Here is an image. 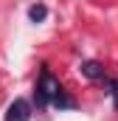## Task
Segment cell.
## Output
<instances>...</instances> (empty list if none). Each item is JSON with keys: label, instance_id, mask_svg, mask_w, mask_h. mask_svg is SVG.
Listing matches in <instances>:
<instances>
[{"label": "cell", "instance_id": "5b68a950", "mask_svg": "<svg viewBox=\"0 0 118 121\" xmlns=\"http://www.w3.org/2000/svg\"><path fill=\"white\" fill-rule=\"evenodd\" d=\"M51 104H54L56 110H73V107H76V99H70V96H65V90H62V93L56 96V99L51 101Z\"/></svg>", "mask_w": 118, "mask_h": 121}, {"label": "cell", "instance_id": "6da1fadb", "mask_svg": "<svg viewBox=\"0 0 118 121\" xmlns=\"http://www.w3.org/2000/svg\"><path fill=\"white\" fill-rule=\"evenodd\" d=\"M59 93H62V85H59V79L48 70V68H42V73H39V82H37V93H34V101H37V107H48L54 99H56Z\"/></svg>", "mask_w": 118, "mask_h": 121}, {"label": "cell", "instance_id": "7a4b0ae2", "mask_svg": "<svg viewBox=\"0 0 118 121\" xmlns=\"http://www.w3.org/2000/svg\"><path fill=\"white\" fill-rule=\"evenodd\" d=\"M6 121H31V104L25 99H14L6 110Z\"/></svg>", "mask_w": 118, "mask_h": 121}, {"label": "cell", "instance_id": "277c9868", "mask_svg": "<svg viewBox=\"0 0 118 121\" xmlns=\"http://www.w3.org/2000/svg\"><path fill=\"white\" fill-rule=\"evenodd\" d=\"M45 17H48V6H42V3H34V6L28 9V20H31V23H42Z\"/></svg>", "mask_w": 118, "mask_h": 121}, {"label": "cell", "instance_id": "3957f363", "mask_svg": "<svg viewBox=\"0 0 118 121\" xmlns=\"http://www.w3.org/2000/svg\"><path fill=\"white\" fill-rule=\"evenodd\" d=\"M82 73L87 76L90 82H101V79H107V73H104V65H101V62H96V59L82 62Z\"/></svg>", "mask_w": 118, "mask_h": 121}, {"label": "cell", "instance_id": "8992f818", "mask_svg": "<svg viewBox=\"0 0 118 121\" xmlns=\"http://www.w3.org/2000/svg\"><path fill=\"white\" fill-rule=\"evenodd\" d=\"M107 85H110V93H113V101H115V107H118V79H110Z\"/></svg>", "mask_w": 118, "mask_h": 121}]
</instances>
